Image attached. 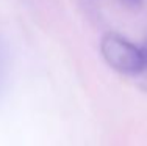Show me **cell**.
Segmentation results:
<instances>
[{"mask_svg":"<svg viewBox=\"0 0 147 146\" xmlns=\"http://www.w3.org/2000/svg\"><path fill=\"white\" fill-rule=\"evenodd\" d=\"M127 5H130V6H138L139 3H141V0H124Z\"/></svg>","mask_w":147,"mask_h":146,"instance_id":"cell-3","label":"cell"},{"mask_svg":"<svg viewBox=\"0 0 147 146\" xmlns=\"http://www.w3.org/2000/svg\"><path fill=\"white\" fill-rule=\"evenodd\" d=\"M5 85H6V61H5V55H3V49L0 46V96L5 90Z\"/></svg>","mask_w":147,"mask_h":146,"instance_id":"cell-2","label":"cell"},{"mask_svg":"<svg viewBox=\"0 0 147 146\" xmlns=\"http://www.w3.org/2000/svg\"><path fill=\"white\" fill-rule=\"evenodd\" d=\"M100 50L108 65L121 74L139 75L147 69V58L142 47L135 46L116 33H107L102 38Z\"/></svg>","mask_w":147,"mask_h":146,"instance_id":"cell-1","label":"cell"},{"mask_svg":"<svg viewBox=\"0 0 147 146\" xmlns=\"http://www.w3.org/2000/svg\"><path fill=\"white\" fill-rule=\"evenodd\" d=\"M142 50H144V54H146V58H147V41H146V46L142 47Z\"/></svg>","mask_w":147,"mask_h":146,"instance_id":"cell-4","label":"cell"}]
</instances>
